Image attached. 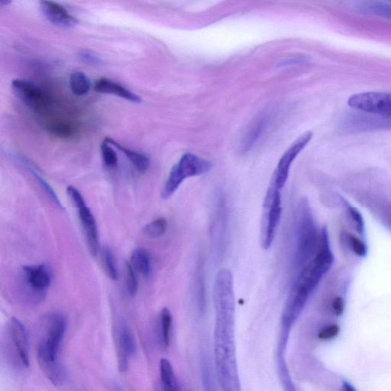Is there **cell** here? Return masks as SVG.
I'll use <instances>...</instances> for the list:
<instances>
[{
	"label": "cell",
	"mask_w": 391,
	"mask_h": 391,
	"mask_svg": "<svg viewBox=\"0 0 391 391\" xmlns=\"http://www.w3.org/2000/svg\"><path fill=\"white\" fill-rule=\"evenodd\" d=\"M67 327L66 317L60 313L52 314L45 320L43 336L38 346L40 368L48 379L59 386L64 380V370L58 361L60 351Z\"/></svg>",
	"instance_id": "1"
},
{
	"label": "cell",
	"mask_w": 391,
	"mask_h": 391,
	"mask_svg": "<svg viewBox=\"0 0 391 391\" xmlns=\"http://www.w3.org/2000/svg\"><path fill=\"white\" fill-rule=\"evenodd\" d=\"M212 168L213 164L207 159L193 153L183 155L170 171L164 185L163 198L168 199L173 195L186 179L207 174Z\"/></svg>",
	"instance_id": "2"
},
{
	"label": "cell",
	"mask_w": 391,
	"mask_h": 391,
	"mask_svg": "<svg viewBox=\"0 0 391 391\" xmlns=\"http://www.w3.org/2000/svg\"><path fill=\"white\" fill-rule=\"evenodd\" d=\"M317 231L307 203L303 201L298 211L295 258L298 266L306 264L314 254Z\"/></svg>",
	"instance_id": "3"
},
{
	"label": "cell",
	"mask_w": 391,
	"mask_h": 391,
	"mask_svg": "<svg viewBox=\"0 0 391 391\" xmlns=\"http://www.w3.org/2000/svg\"><path fill=\"white\" fill-rule=\"evenodd\" d=\"M12 88L20 101L35 114L45 119L51 116L54 101L47 91L35 84L21 79H14Z\"/></svg>",
	"instance_id": "4"
},
{
	"label": "cell",
	"mask_w": 391,
	"mask_h": 391,
	"mask_svg": "<svg viewBox=\"0 0 391 391\" xmlns=\"http://www.w3.org/2000/svg\"><path fill=\"white\" fill-rule=\"evenodd\" d=\"M281 190L270 185L264 202L262 220V247L270 248L274 241L281 216Z\"/></svg>",
	"instance_id": "5"
},
{
	"label": "cell",
	"mask_w": 391,
	"mask_h": 391,
	"mask_svg": "<svg viewBox=\"0 0 391 391\" xmlns=\"http://www.w3.org/2000/svg\"><path fill=\"white\" fill-rule=\"evenodd\" d=\"M67 193L73 203H75L77 210L79 220H81L82 228L87 242L88 249L91 255L96 257L99 249V233L97 222L94 214L88 207L84 201V198L76 188L69 186Z\"/></svg>",
	"instance_id": "6"
},
{
	"label": "cell",
	"mask_w": 391,
	"mask_h": 391,
	"mask_svg": "<svg viewBox=\"0 0 391 391\" xmlns=\"http://www.w3.org/2000/svg\"><path fill=\"white\" fill-rule=\"evenodd\" d=\"M348 105L364 114L391 117V92H360L351 97Z\"/></svg>",
	"instance_id": "7"
},
{
	"label": "cell",
	"mask_w": 391,
	"mask_h": 391,
	"mask_svg": "<svg viewBox=\"0 0 391 391\" xmlns=\"http://www.w3.org/2000/svg\"><path fill=\"white\" fill-rule=\"evenodd\" d=\"M313 134L311 131H307L301 137L298 138L297 140L290 145L289 149L284 152V154L280 159L279 162L271 180V186L281 190L286 184L291 165H292L295 159L300 155L301 152L307 147L308 143L312 139Z\"/></svg>",
	"instance_id": "8"
},
{
	"label": "cell",
	"mask_w": 391,
	"mask_h": 391,
	"mask_svg": "<svg viewBox=\"0 0 391 391\" xmlns=\"http://www.w3.org/2000/svg\"><path fill=\"white\" fill-rule=\"evenodd\" d=\"M22 278L25 288L33 296L42 299L51 286L52 271L45 264L27 265L22 268Z\"/></svg>",
	"instance_id": "9"
},
{
	"label": "cell",
	"mask_w": 391,
	"mask_h": 391,
	"mask_svg": "<svg viewBox=\"0 0 391 391\" xmlns=\"http://www.w3.org/2000/svg\"><path fill=\"white\" fill-rule=\"evenodd\" d=\"M116 346L118 355V368L121 373L127 372L130 357L136 353V342L134 336L125 324L117 328Z\"/></svg>",
	"instance_id": "10"
},
{
	"label": "cell",
	"mask_w": 391,
	"mask_h": 391,
	"mask_svg": "<svg viewBox=\"0 0 391 391\" xmlns=\"http://www.w3.org/2000/svg\"><path fill=\"white\" fill-rule=\"evenodd\" d=\"M39 4L44 16L59 27L72 28L78 23L77 19L68 11L52 0H40Z\"/></svg>",
	"instance_id": "11"
},
{
	"label": "cell",
	"mask_w": 391,
	"mask_h": 391,
	"mask_svg": "<svg viewBox=\"0 0 391 391\" xmlns=\"http://www.w3.org/2000/svg\"><path fill=\"white\" fill-rule=\"evenodd\" d=\"M10 326L12 340L15 344L20 361H21L24 367L29 368V342L25 328L23 324L16 319V317L12 318Z\"/></svg>",
	"instance_id": "12"
},
{
	"label": "cell",
	"mask_w": 391,
	"mask_h": 391,
	"mask_svg": "<svg viewBox=\"0 0 391 391\" xmlns=\"http://www.w3.org/2000/svg\"><path fill=\"white\" fill-rule=\"evenodd\" d=\"M94 90L99 94L114 95L132 103H142V98L135 92L107 77H103L97 81Z\"/></svg>",
	"instance_id": "13"
},
{
	"label": "cell",
	"mask_w": 391,
	"mask_h": 391,
	"mask_svg": "<svg viewBox=\"0 0 391 391\" xmlns=\"http://www.w3.org/2000/svg\"><path fill=\"white\" fill-rule=\"evenodd\" d=\"M270 121V112H263L254 119L253 122L249 125L247 131L244 132L241 142L240 149L242 151L247 152L253 147L264 130L266 129Z\"/></svg>",
	"instance_id": "14"
},
{
	"label": "cell",
	"mask_w": 391,
	"mask_h": 391,
	"mask_svg": "<svg viewBox=\"0 0 391 391\" xmlns=\"http://www.w3.org/2000/svg\"><path fill=\"white\" fill-rule=\"evenodd\" d=\"M105 139L110 142L112 147H114L119 151H122L138 171L141 172V173H144V172L149 169L150 166V159L147 155L125 147L123 145L119 144L115 141L114 139L111 138H105Z\"/></svg>",
	"instance_id": "15"
},
{
	"label": "cell",
	"mask_w": 391,
	"mask_h": 391,
	"mask_svg": "<svg viewBox=\"0 0 391 391\" xmlns=\"http://www.w3.org/2000/svg\"><path fill=\"white\" fill-rule=\"evenodd\" d=\"M131 264L136 273L147 277L151 271V255L147 249L138 247L132 251L131 255Z\"/></svg>",
	"instance_id": "16"
},
{
	"label": "cell",
	"mask_w": 391,
	"mask_h": 391,
	"mask_svg": "<svg viewBox=\"0 0 391 391\" xmlns=\"http://www.w3.org/2000/svg\"><path fill=\"white\" fill-rule=\"evenodd\" d=\"M20 160H21L26 169H28L31 175L36 178V180L38 182V184L41 185V187L51 197L53 202H54L58 205V207L64 210L62 203L61 201H60L59 198L56 194V192L53 190V188L51 187V185L47 182V181L45 180L44 177L39 173L38 170L35 168L34 165H33L28 160V159H26L25 157H21L20 158Z\"/></svg>",
	"instance_id": "17"
},
{
	"label": "cell",
	"mask_w": 391,
	"mask_h": 391,
	"mask_svg": "<svg viewBox=\"0 0 391 391\" xmlns=\"http://www.w3.org/2000/svg\"><path fill=\"white\" fill-rule=\"evenodd\" d=\"M70 87L73 94L77 97L87 95L91 88L90 79L83 72H74L70 77Z\"/></svg>",
	"instance_id": "18"
},
{
	"label": "cell",
	"mask_w": 391,
	"mask_h": 391,
	"mask_svg": "<svg viewBox=\"0 0 391 391\" xmlns=\"http://www.w3.org/2000/svg\"><path fill=\"white\" fill-rule=\"evenodd\" d=\"M160 373L162 386L165 390H177V383L170 362L166 359H162L160 362Z\"/></svg>",
	"instance_id": "19"
},
{
	"label": "cell",
	"mask_w": 391,
	"mask_h": 391,
	"mask_svg": "<svg viewBox=\"0 0 391 391\" xmlns=\"http://www.w3.org/2000/svg\"><path fill=\"white\" fill-rule=\"evenodd\" d=\"M167 227L168 221L166 218H158L157 220L145 225L142 229V234L144 236L149 238H157L164 234Z\"/></svg>",
	"instance_id": "20"
},
{
	"label": "cell",
	"mask_w": 391,
	"mask_h": 391,
	"mask_svg": "<svg viewBox=\"0 0 391 391\" xmlns=\"http://www.w3.org/2000/svg\"><path fill=\"white\" fill-rule=\"evenodd\" d=\"M112 147V145L105 139L101 147V155L105 167L116 169L118 168V158L116 151Z\"/></svg>",
	"instance_id": "21"
},
{
	"label": "cell",
	"mask_w": 391,
	"mask_h": 391,
	"mask_svg": "<svg viewBox=\"0 0 391 391\" xmlns=\"http://www.w3.org/2000/svg\"><path fill=\"white\" fill-rule=\"evenodd\" d=\"M102 262L105 274L112 280L117 281L118 278V270L116 266L114 255L109 248H104L102 251Z\"/></svg>",
	"instance_id": "22"
},
{
	"label": "cell",
	"mask_w": 391,
	"mask_h": 391,
	"mask_svg": "<svg viewBox=\"0 0 391 391\" xmlns=\"http://www.w3.org/2000/svg\"><path fill=\"white\" fill-rule=\"evenodd\" d=\"M172 316L168 308H164L161 313L162 338L164 346L169 347L171 342V329Z\"/></svg>",
	"instance_id": "23"
},
{
	"label": "cell",
	"mask_w": 391,
	"mask_h": 391,
	"mask_svg": "<svg viewBox=\"0 0 391 391\" xmlns=\"http://www.w3.org/2000/svg\"><path fill=\"white\" fill-rule=\"evenodd\" d=\"M125 271H127V288L130 296H134L138 288V281L136 271L129 262H125Z\"/></svg>",
	"instance_id": "24"
},
{
	"label": "cell",
	"mask_w": 391,
	"mask_h": 391,
	"mask_svg": "<svg viewBox=\"0 0 391 391\" xmlns=\"http://www.w3.org/2000/svg\"><path fill=\"white\" fill-rule=\"evenodd\" d=\"M366 8L376 15L391 18V5L388 3L370 2Z\"/></svg>",
	"instance_id": "25"
},
{
	"label": "cell",
	"mask_w": 391,
	"mask_h": 391,
	"mask_svg": "<svg viewBox=\"0 0 391 391\" xmlns=\"http://www.w3.org/2000/svg\"><path fill=\"white\" fill-rule=\"evenodd\" d=\"M340 333V327L337 325H332L326 328L323 329L318 337L321 340L333 339Z\"/></svg>",
	"instance_id": "26"
},
{
	"label": "cell",
	"mask_w": 391,
	"mask_h": 391,
	"mask_svg": "<svg viewBox=\"0 0 391 391\" xmlns=\"http://www.w3.org/2000/svg\"><path fill=\"white\" fill-rule=\"evenodd\" d=\"M351 244H352V247L353 249L354 253L356 255L363 257L366 256L367 253V249L366 244H364L362 241L353 236H350Z\"/></svg>",
	"instance_id": "27"
},
{
	"label": "cell",
	"mask_w": 391,
	"mask_h": 391,
	"mask_svg": "<svg viewBox=\"0 0 391 391\" xmlns=\"http://www.w3.org/2000/svg\"><path fill=\"white\" fill-rule=\"evenodd\" d=\"M82 61L89 64H99L101 62V59L94 51L84 50L79 53Z\"/></svg>",
	"instance_id": "28"
},
{
	"label": "cell",
	"mask_w": 391,
	"mask_h": 391,
	"mask_svg": "<svg viewBox=\"0 0 391 391\" xmlns=\"http://www.w3.org/2000/svg\"><path fill=\"white\" fill-rule=\"evenodd\" d=\"M349 213L355 223L357 230L359 231L360 234H362L364 231V221L359 210L354 207H349Z\"/></svg>",
	"instance_id": "29"
},
{
	"label": "cell",
	"mask_w": 391,
	"mask_h": 391,
	"mask_svg": "<svg viewBox=\"0 0 391 391\" xmlns=\"http://www.w3.org/2000/svg\"><path fill=\"white\" fill-rule=\"evenodd\" d=\"M333 307L336 316H340L343 313L344 301L341 297H337L333 301Z\"/></svg>",
	"instance_id": "30"
},
{
	"label": "cell",
	"mask_w": 391,
	"mask_h": 391,
	"mask_svg": "<svg viewBox=\"0 0 391 391\" xmlns=\"http://www.w3.org/2000/svg\"><path fill=\"white\" fill-rule=\"evenodd\" d=\"M343 384H344V390H346L347 391H355V389L352 386H351V384L349 383H348L346 381H344Z\"/></svg>",
	"instance_id": "31"
},
{
	"label": "cell",
	"mask_w": 391,
	"mask_h": 391,
	"mask_svg": "<svg viewBox=\"0 0 391 391\" xmlns=\"http://www.w3.org/2000/svg\"><path fill=\"white\" fill-rule=\"evenodd\" d=\"M12 3V0H0V5L2 6L8 5Z\"/></svg>",
	"instance_id": "32"
},
{
	"label": "cell",
	"mask_w": 391,
	"mask_h": 391,
	"mask_svg": "<svg viewBox=\"0 0 391 391\" xmlns=\"http://www.w3.org/2000/svg\"><path fill=\"white\" fill-rule=\"evenodd\" d=\"M388 1H390V2H391V0H388Z\"/></svg>",
	"instance_id": "33"
}]
</instances>
